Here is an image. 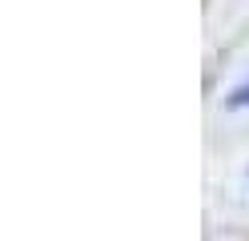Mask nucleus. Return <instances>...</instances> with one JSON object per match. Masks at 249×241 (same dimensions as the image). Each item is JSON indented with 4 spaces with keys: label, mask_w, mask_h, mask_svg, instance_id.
Listing matches in <instances>:
<instances>
[{
    "label": "nucleus",
    "mask_w": 249,
    "mask_h": 241,
    "mask_svg": "<svg viewBox=\"0 0 249 241\" xmlns=\"http://www.w3.org/2000/svg\"><path fill=\"white\" fill-rule=\"evenodd\" d=\"M229 101H233V105H237V109H245V105H249V80H245V85H241L237 93H233V96H229Z\"/></svg>",
    "instance_id": "f257e3e1"
}]
</instances>
